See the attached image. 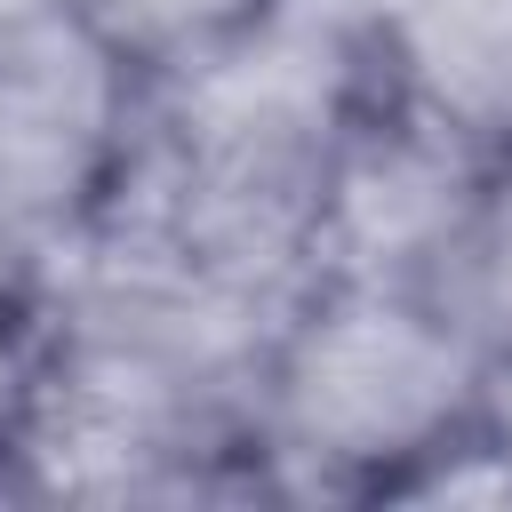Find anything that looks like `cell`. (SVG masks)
Instances as JSON below:
<instances>
[{"label":"cell","instance_id":"1","mask_svg":"<svg viewBox=\"0 0 512 512\" xmlns=\"http://www.w3.org/2000/svg\"><path fill=\"white\" fill-rule=\"evenodd\" d=\"M288 304L152 240L80 232L8 376L16 496L48 504H232L272 496L264 368Z\"/></svg>","mask_w":512,"mask_h":512},{"label":"cell","instance_id":"2","mask_svg":"<svg viewBox=\"0 0 512 512\" xmlns=\"http://www.w3.org/2000/svg\"><path fill=\"white\" fill-rule=\"evenodd\" d=\"M368 96L376 64L360 8L280 0L240 40L144 80L136 144L96 224L296 304L312 288L320 208Z\"/></svg>","mask_w":512,"mask_h":512},{"label":"cell","instance_id":"3","mask_svg":"<svg viewBox=\"0 0 512 512\" xmlns=\"http://www.w3.org/2000/svg\"><path fill=\"white\" fill-rule=\"evenodd\" d=\"M496 352L480 328L416 288L312 280L264 368V472L272 496H400L448 456L488 400Z\"/></svg>","mask_w":512,"mask_h":512},{"label":"cell","instance_id":"4","mask_svg":"<svg viewBox=\"0 0 512 512\" xmlns=\"http://www.w3.org/2000/svg\"><path fill=\"white\" fill-rule=\"evenodd\" d=\"M144 112V72L64 0L0 24V216L64 256L112 200Z\"/></svg>","mask_w":512,"mask_h":512},{"label":"cell","instance_id":"5","mask_svg":"<svg viewBox=\"0 0 512 512\" xmlns=\"http://www.w3.org/2000/svg\"><path fill=\"white\" fill-rule=\"evenodd\" d=\"M496 160L448 136L440 120L392 104L384 88L344 136L328 208H320V248L312 280H376V288H416L456 304V272L480 224Z\"/></svg>","mask_w":512,"mask_h":512},{"label":"cell","instance_id":"6","mask_svg":"<svg viewBox=\"0 0 512 512\" xmlns=\"http://www.w3.org/2000/svg\"><path fill=\"white\" fill-rule=\"evenodd\" d=\"M376 88L472 152H512V0H352Z\"/></svg>","mask_w":512,"mask_h":512},{"label":"cell","instance_id":"7","mask_svg":"<svg viewBox=\"0 0 512 512\" xmlns=\"http://www.w3.org/2000/svg\"><path fill=\"white\" fill-rule=\"evenodd\" d=\"M104 48H120L144 80L152 72H176L224 40H240L256 16H272L280 0H64Z\"/></svg>","mask_w":512,"mask_h":512},{"label":"cell","instance_id":"8","mask_svg":"<svg viewBox=\"0 0 512 512\" xmlns=\"http://www.w3.org/2000/svg\"><path fill=\"white\" fill-rule=\"evenodd\" d=\"M456 312L480 328V344L496 360H512V152L488 176V200H480V224H472V248L456 272Z\"/></svg>","mask_w":512,"mask_h":512},{"label":"cell","instance_id":"9","mask_svg":"<svg viewBox=\"0 0 512 512\" xmlns=\"http://www.w3.org/2000/svg\"><path fill=\"white\" fill-rule=\"evenodd\" d=\"M48 272H56V256H48V248H32V240L0 216V384L16 376V360H24L32 328H40Z\"/></svg>","mask_w":512,"mask_h":512},{"label":"cell","instance_id":"10","mask_svg":"<svg viewBox=\"0 0 512 512\" xmlns=\"http://www.w3.org/2000/svg\"><path fill=\"white\" fill-rule=\"evenodd\" d=\"M0 496H16V448H8V384H0Z\"/></svg>","mask_w":512,"mask_h":512},{"label":"cell","instance_id":"11","mask_svg":"<svg viewBox=\"0 0 512 512\" xmlns=\"http://www.w3.org/2000/svg\"><path fill=\"white\" fill-rule=\"evenodd\" d=\"M32 8H48V0H0V24H16V16H32Z\"/></svg>","mask_w":512,"mask_h":512}]
</instances>
